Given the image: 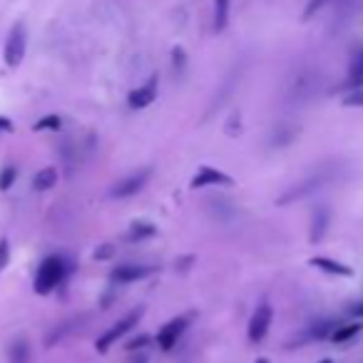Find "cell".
<instances>
[{
  "label": "cell",
  "mask_w": 363,
  "mask_h": 363,
  "mask_svg": "<svg viewBox=\"0 0 363 363\" xmlns=\"http://www.w3.org/2000/svg\"><path fill=\"white\" fill-rule=\"evenodd\" d=\"M328 232V210H316L314 216H311V232H308V239H311V244H319L324 236H326Z\"/></svg>",
  "instance_id": "cell-11"
},
{
  "label": "cell",
  "mask_w": 363,
  "mask_h": 363,
  "mask_svg": "<svg viewBox=\"0 0 363 363\" xmlns=\"http://www.w3.org/2000/svg\"><path fill=\"white\" fill-rule=\"evenodd\" d=\"M132 363H147V358H137V361H132Z\"/></svg>",
  "instance_id": "cell-27"
},
{
  "label": "cell",
  "mask_w": 363,
  "mask_h": 363,
  "mask_svg": "<svg viewBox=\"0 0 363 363\" xmlns=\"http://www.w3.org/2000/svg\"><path fill=\"white\" fill-rule=\"evenodd\" d=\"M8 358H10V363H28L30 361V348H28V344L20 339V341H15V344L10 346Z\"/></svg>",
  "instance_id": "cell-17"
},
{
  "label": "cell",
  "mask_w": 363,
  "mask_h": 363,
  "mask_svg": "<svg viewBox=\"0 0 363 363\" xmlns=\"http://www.w3.org/2000/svg\"><path fill=\"white\" fill-rule=\"evenodd\" d=\"M189 321H192V314H182L177 316V319L167 321L165 326L160 328V333H157V346H160L162 351H172L174 346L179 344V339H182V333L189 326Z\"/></svg>",
  "instance_id": "cell-5"
},
{
  "label": "cell",
  "mask_w": 363,
  "mask_h": 363,
  "mask_svg": "<svg viewBox=\"0 0 363 363\" xmlns=\"http://www.w3.org/2000/svg\"><path fill=\"white\" fill-rule=\"evenodd\" d=\"M0 132H12V122L8 118H0Z\"/></svg>",
  "instance_id": "cell-26"
},
{
  "label": "cell",
  "mask_w": 363,
  "mask_h": 363,
  "mask_svg": "<svg viewBox=\"0 0 363 363\" xmlns=\"http://www.w3.org/2000/svg\"><path fill=\"white\" fill-rule=\"evenodd\" d=\"M348 311H351V316H356V319H363V301L353 304V306L348 308Z\"/></svg>",
  "instance_id": "cell-25"
},
{
  "label": "cell",
  "mask_w": 363,
  "mask_h": 363,
  "mask_svg": "<svg viewBox=\"0 0 363 363\" xmlns=\"http://www.w3.org/2000/svg\"><path fill=\"white\" fill-rule=\"evenodd\" d=\"M152 274V266H145V264H122L118 269L112 271L110 279L115 283H132V281H140V279L149 277Z\"/></svg>",
  "instance_id": "cell-9"
},
{
  "label": "cell",
  "mask_w": 363,
  "mask_h": 363,
  "mask_svg": "<svg viewBox=\"0 0 363 363\" xmlns=\"http://www.w3.org/2000/svg\"><path fill=\"white\" fill-rule=\"evenodd\" d=\"M308 264L316 266V269H321V271H326L331 277H353L351 266L344 264V261H336V259H331V257H311L308 259Z\"/></svg>",
  "instance_id": "cell-10"
},
{
  "label": "cell",
  "mask_w": 363,
  "mask_h": 363,
  "mask_svg": "<svg viewBox=\"0 0 363 363\" xmlns=\"http://www.w3.org/2000/svg\"><path fill=\"white\" fill-rule=\"evenodd\" d=\"M363 328L361 321H356V324H346V326H336V331L331 333V341L333 344H346V341H351L353 336H358Z\"/></svg>",
  "instance_id": "cell-15"
},
{
  "label": "cell",
  "mask_w": 363,
  "mask_h": 363,
  "mask_svg": "<svg viewBox=\"0 0 363 363\" xmlns=\"http://www.w3.org/2000/svg\"><path fill=\"white\" fill-rule=\"evenodd\" d=\"M172 65H174V70H177V73H185V68H187V53L182 48H174L172 50Z\"/></svg>",
  "instance_id": "cell-21"
},
{
  "label": "cell",
  "mask_w": 363,
  "mask_h": 363,
  "mask_svg": "<svg viewBox=\"0 0 363 363\" xmlns=\"http://www.w3.org/2000/svg\"><path fill=\"white\" fill-rule=\"evenodd\" d=\"M348 90L344 93L341 102L344 107H363V80H348Z\"/></svg>",
  "instance_id": "cell-14"
},
{
  "label": "cell",
  "mask_w": 363,
  "mask_h": 363,
  "mask_svg": "<svg viewBox=\"0 0 363 363\" xmlns=\"http://www.w3.org/2000/svg\"><path fill=\"white\" fill-rule=\"evenodd\" d=\"M15 179H18V167H3V172H0V192H8L12 185H15Z\"/></svg>",
  "instance_id": "cell-19"
},
{
  "label": "cell",
  "mask_w": 363,
  "mask_h": 363,
  "mask_svg": "<svg viewBox=\"0 0 363 363\" xmlns=\"http://www.w3.org/2000/svg\"><path fill=\"white\" fill-rule=\"evenodd\" d=\"M112 252H115V249H112L110 244H102V249H97V252H95V259H107Z\"/></svg>",
  "instance_id": "cell-24"
},
{
  "label": "cell",
  "mask_w": 363,
  "mask_h": 363,
  "mask_svg": "<svg viewBox=\"0 0 363 363\" xmlns=\"http://www.w3.org/2000/svg\"><path fill=\"white\" fill-rule=\"evenodd\" d=\"M142 316H145V308H135V311H129L127 316H122L118 324H112V326L107 328V331L102 333L97 341H95V351H97V353H107L112 346H115L120 339H122L124 333H129L132 328L137 326V324H140Z\"/></svg>",
  "instance_id": "cell-2"
},
{
  "label": "cell",
  "mask_w": 363,
  "mask_h": 363,
  "mask_svg": "<svg viewBox=\"0 0 363 363\" xmlns=\"http://www.w3.org/2000/svg\"><path fill=\"white\" fill-rule=\"evenodd\" d=\"M271 319H274V308H271V304L264 301L254 308L252 319H249V328H246L252 344H261V341L266 339V333H269V328H271Z\"/></svg>",
  "instance_id": "cell-4"
},
{
  "label": "cell",
  "mask_w": 363,
  "mask_h": 363,
  "mask_svg": "<svg viewBox=\"0 0 363 363\" xmlns=\"http://www.w3.org/2000/svg\"><path fill=\"white\" fill-rule=\"evenodd\" d=\"M229 6L232 0H214V30L222 32L229 23Z\"/></svg>",
  "instance_id": "cell-16"
},
{
  "label": "cell",
  "mask_w": 363,
  "mask_h": 363,
  "mask_svg": "<svg viewBox=\"0 0 363 363\" xmlns=\"http://www.w3.org/2000/svg\"><path fill=\"white\" fill-rule=\"evenodd\" d=\"M328 0H308L306 3V8H304V20H308V18H314L316 12L321 10V8L326 6Z\"/></svg>",
  "instance_id": "cell-22"
},
{
  "label": "cell",
  "mask_w": 363,
  "mask_h": 363,
  "mask_svg": "<svg viewBox=\"0 0 363 363\" xmlns=\"http://www.w3.org/2000/svg\"><path fill=\"white\" fill-rule=\"evenodd\" d=\"M8 264H10V244H8V239L3 236V239H0V271H6Z\"/></svg>",
  "instance_id": "cell-23"
},
{
  "label": "cell",
  "mask_w": 363,
  "mask_h": 363,
  "mask_svg": "<svg viewBox=\"0 0 363 363\" xmlns=\"http://www.w3.org/2000/svg\"><path fill=\"white\" fill-rule=\"evenodd\" d=\"M157 87H160V77L152 75L145 85L135 87V90L127 95V105L132 107V110H145V107H149L154 100H157Z\"/></svg>",
  "instance_id": "cell-6"
},
{
  "label": "cell",
  "mask_w": 363,
  "mask_h": 363,
  "mask_svg": "<svg viewBox=\"0 0 363 363\" xmlns=\"http://www.w3.org/2000/svg\"><path fill=\"white\" fill-rule=\"evenodd\" d=\"M149 344H152V336H147V333H140L137 339H129L124 348H127L129 353H135V351H142V348H145V346H149Z\"/></svg>",
  "instance_id": "cell-20"
},
{
  "label": "cell",
  "mask_w": 363,
  "mask_h": 363,
  "mask_svg": "<svg viewBox=\"0 0 363 363\" xmlns=\"http://www.w3.org/2000/svg\"><path fill=\"white\" fill-rule=\"evenodd\" d=\"M60 127H62L60 115H45V118H40L35 124H32V129H35V132H57Z\"/></svg>",
  "instance_id": "cell-18"
},
{
  "label": "cell",
  "mask_w": 363,
  "mask_h": 363,
  "mask_svg": "<svg viewBox=\"0 0 363 363\" xmlns=\"http://www.w3.org/2000/svg\"><path fill=\"white\" fill-rule=\"evenodd\" d=\"M234 179L224 174L222 169H214V167H202L194 177H192L189 187L192 189H204V187H232Z\"/></svg>",
  "instance_id": "cell-7"
},
{
  "label": "cell",
  "mask_w": 363,
  "mask_h": 363,
  "mask_svg": "<svg viewBox=\"0 0 363 363\" xmlns=\"http://www.w3.org/2000/svg\"><path fill=\"white\" fill-rule=\"evenodd\" d=\"M154 234H157V227H154L152 222H135V224H129V229H127V234H124V239H127L129 244H135V241L152 239Z\"/></svg>",
  "instance_id": "cell-12"
},
{
  "label": "cell",
  "mask_w": 363,
  "mask_h": 363,
  "mask_svg": "<svg viewBox=\"0 0 363 363\" xmlns=\"http://www.w3.org/2000/svg\"><path fill=\"white\" fill-rule=\"evenodd\" d=\"M55 185H57V169L55 167H43V169L32 177V187H35L37 192H48V189H53Z\"/></svg>",
  "instance_id": "cell-13"
},
{
  "label": "cell",
  "mask_w": 363,
  "mask_h": 363,
  "mask_svg": "<svg viewBox=\"0 0 363 363\" xmlns=\"http://www.w3.org/2000/svg\"><path fill=\"white\" fill-rule=\"evenodd\" d=\"M254 363H269V361H266V358H257Z\"/></svg>",
  "instance_id": "cell-28"
},
{
  "label": "cell",
  "mask_w": 363,
  "mask_h": 363,
  "mask_svg": "<svg viewBox=\"0 0 363 363\" xmlns=\"http://www.w3.org/2000/svg\"><path fill=\"white\" fill-rule=\"evenodd\" d=\"M149 169H140V172H132L129 177L120 179L118 185L112 187V197H118V199H124V197H132V194H137V192L142 189V187L147 185V179H149Z\"/></svg>",
  "instance_id": "cell-8"
},
{
  "label": "cell",
  "mask_w": 363,
  "mask_h": 363,
  "mask_svg": "<svg viewBox=\"0 0 363 363\" xmlns=\"http://www.w3.org/2000/svg\"><path fill=\"white\" fill-rule=\"evenodd\" d=\"M25 48H28V32H25L23 23H15L6 37V48H3V60L8 68H20V62L25 57Z\"/></svg>",
  "instance_id": "cell-3"
},
{
  "label": "cell",
  "mask_w": 363,
  "mask_h": 363,
  "mask_svg": "<svg viewBox=\"0 0 363 363\" xmlns=\"http://www.w3.org/2000/svg\"><path fill=\"white\" fill-rule=\"evenodd\" d=\"M68 274V264H65V259L53 254V257H45L37 266V274H35V281H32V291L37 296H48L57 289L62 283Z\"/></svg>",
  "instance_id": "cell-1"
},
{
  "label": "cell",
  "mask_w": 363,
  "mask_h": 363,
  "mask_svg": "<svg viewBox=\"0 0 363 363\" xmlns=\"http://www.w3.org/2000/svg\"><path fill=\"white\" fill-rule=\"evenodd\" d=\"M319 363H333V361H331V358H324V361H319Z\"/></svg>",
  "instance_id": "cell-29"
}]
</instances>
